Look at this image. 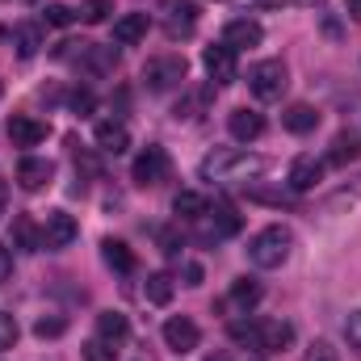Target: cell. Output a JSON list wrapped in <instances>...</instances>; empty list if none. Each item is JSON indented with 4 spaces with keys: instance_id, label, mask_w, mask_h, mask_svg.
<instances>
[{
    "instance_id": "6da1fadb",
    "label": "cell",
    "mask_w": 361,
    "mask_h": 361,
    "mask_svg": "<svg viewBox=\"0 0 361 361\" xmlns=\"http://www.w3.org/2000/svg\"><path fill=\"white\" fill-rule=\"evenodd\" d=\"M265 173V160L261 156H248L240 147H223V152H210L202 160V177L206 180H248V177H261Z\"/></svg>"
},
{
    "instance_id": "7a4b0ae2",
    "label": "cell",
    "mask_w": 361,
    "mask_h": 361,
    "mask_svg": "<svg viewBox=\"0 0 361 361\" xmlns=\"http://www.w3.org/2000/svg\"><path fill=\"white\" fill-rule=\"evenodd\" d=\"M290 248H294L290 227L269 223V227H261V231L248 240V261H252L257 269H281V265L290 261Z\"/></svg>"
},
{
    "instance_id": "3957f363",
    "label": "cell",
    "mask_w": 361,
    "mask_h": 361,
    "mask_svg": "<svg viewBox=\"0 0 361 361\" xmlns=\"http://www.w3.org/2000/svg\"><path fill=\"white\" fill-rule=\"evenodd\" d=\"M185 76H189V68H185V59L180 55H156V59H147L143 63V85L152 92H173L185 85Z\"/></svg>"
},
{
    "instance_id": "277c9868",
    "label": "cell",
    "mask_w": 361,
    "mask_h": 361,
    "mask_svg": "<svg viewBox=\"0 0 361 361\" xmlns=\"http://www.w3.org/2000/svg\"><path fill=\"white\" fill-rule=\"evenodd\" d=\"M286 63L281 59H261L252 72H248V89H252V97L257 101H277L281 92H286Z\"/></svg>"
},
{
    "instance_id": "5b68a950",
    "label": "cell",
    "mask_w": 361,
    "mask_h": 361,
    "mask_svg": "<svg viewBox=\"0 0 361 361\" xmlns=\"http://www.w3.org/2000/svg\"><path fill=\"white\" fill-rule=\"evenodd\" d=\"M202 68H206V76H210L214 85H231V80L240 76V59H235V51H231L227 42L206 47V51H202Z\"/></svg>"
},
{
    "instance_id": "8992f818",
    "label": "cell",
    "mask_w": 361,
    "mask_h": 361,
    "mask_svg": "<svg viewBox=\"0 0 361 361\" xmlns=\"http://www.w3.org/2000/svg\"><path fill=\"white\" fill-rule=\"evenodd\" d=\"M76 235H80V223H76L68 210H51V214H47V223H42V248L59 252V248L76 244Z\"/></svg>"
},
{
    "instance_id": "52a82bcc",
    "label": "cell",
    "mask_w": 361,
    "mask_h": 361,
    "mask_svg": "<svg viewBox=\"0 0 361 361\" xmlns=\"http://www.w3.org/2000/svg\"><path fill=\"white\" fill-rule=\"evenodd\" d=\"M164 345H169L173 353H193V349L202 345V328H197L189 315H173V319L164 324Z\"/></svg>"
},
{
    "instance_id": "ba28073f",
    "label": "cell",
    "mask_w": 361,
    "mask_h": 361,
    "mask_svg": "<svg viewBox=\"0 0 361 361\" xmlns=\"http://www.w3.org/2000/svg\"><path fill=\"white\" fill-rule=\"evenodd\" d=\"M130 177H135V185H160V180L169 177V152L164 147H147L139 160H135V169H130Z\"/></svg>"
},
{
    "instance_id": "9c48e42d",
    "label": "cell",
    "mask_w": 361,
    "mask_h": 361,
    "mask_svg": "<svg viewBox=\"0 0 361 361\" xmlns=\"http://www.w3.org/2000/svg\"><path fill=\"white\" fill-rule=\"evenodd\" d=\"M164 30H169V38H189V34L197 30V4H189V0H169V4H164Z\"/></svg>"
},
{
    "instance_id": "30bf717a",
    "label": "cell",
    "mask_w": 361,
    "mask_h": 361,
    "mask_svg": "<svg viewBox=\"0 0 361 361\" xmlns=\"http://www.w3.org/2000/svg\"><path fill=\"white\" fill-rule=\"evenodd\" d=\"M51 177H55V164H51V160H42V156H25V160L17 164V185H21L25 193L47 189Z\"/></svg>"
},
{
    "instance_id": "8fae6325",
    "label": "cell",
    "mask_w": 361,
    "mask_h": 361,
    "mask_svg": "<svg viewBox=\"0 0 361 361\" xmlns=\"http://www.w3.org/2000/svg\"><path fill=\"white\" fill-rule=\"evenodd\" d=\"M319 180H324V160H315V156H298L290 164V173H286V185L294 193H311Z\"/></svg>"
},
{
    "instance_id": "7c38bea8",
    "label": "cell",
    "mask_w": 361,
    "mask_h": 361,
    "mask_svg": "<svg viewBox=\"0 0 361 361\" xmlns=\"http://www.w3.org/2000/svg\"><path fill=\"white\" fill-rule=\"evenodd\" d=\"M290 345H294V328L290 324H281V319H261L257 324V349L261 353H281Z\"/></svg>"
},
{
    "instance_id": "4fadbf2b",
    "label": "cell",
    "mask_w": 361,
    "mask_h": 361,
    "mask_svg": "<svg viewBox=\"0 0 361 361\" xmlns=\"http://www.w3.org/2000/svg\"><path fill=\"white\" fill-rule=\"evenodd\" d=\"M8 139H13V147H38L47 139V122H38L30 114H13L8 118Z\"/></svg>"
},
{
    "instance_id": "5bb4252c",
    "label": "cell",
    "mask_w": 361,
    "mask_h": 361,
    "mask_svg": "<svg viewBox=\"0 0 361 361\" xmlns=\"http://www.w3.org/2000/svg\"><path fill=\"white\" fill-rule=\"evenodd\" d=\"M147 30H152V17L147 13H122L114 21V42L118 47H135V42L147 38Z\"/></svg>"
},
{
    "instance_id": "9a60e30c",
    "label": "cell",
    "mask_w": 361,
    "mask_h": 361,
    "mask_svg": "<svg viewBox=\"0 0 361 361\" xmlns=\"http://www.w3.org/2000/svg\"><path fill=\"white\" fill-rule=\"evenodd\" d=\"M92 139H97V147H101V152H109V156H122V152L130 147V130H126V122H114V118L97 122Z\"/></svg>"
},
{
    "instance_id": "2e32d148",
    "label": "cell",
    "mask_w": 361,
    "mask_h": 361,
    "mask_svg": "<svg viewBox=\"0 0 361 361\" xmlns=\"http://www.w3.org/2000/svg\"><path fill=\"white\" fill-rule=\"evenodd\" d=\"M261 38H265V30H261L252 17H235V21H227V30H223V42H227L231 51H240V47H261Z\"/></svg>"
},
{
    "instance_id": "e0dca14e",
    "label": "cell",
    "mask_w": 361,
    "mask_h": 361,
    "mask_svg": "<svg viewBox=\"0 0 361 361\" xmlns=\"http://www.w3.org/2000/svg\"><path fill=\"white\" fill-rule=\"evenodd\" d=\"M227 130H231V139H240V143H252V139H261V135H265V118H261L257 109H231V118H227Z\"/></svg>"
},
{
    "instance_id": "ac0fdd59",
    "label": "cell",
    "mask_w": 361,
    "mask_h": 361,
    "mask_svg": "<svg viewBox=\"0 0 361 361\" xmlns=\"http://www.w3.org/2000/svg\"><path fill=\"white\" fill-rule=\"evenodd\" d=\"M281 126H286L290 135H311V130L319 126V109L307 105V101H298V105H290V109L281 114Z\"/></svg>"
},
{
    "instance_id": "d6986e66",
    "label": "cell",
    "mask_w": 361,
    "mask_h": 361,
    "mask_svg": "<svg viewBox=\"0 0 361 361\" xmlns=\"http://www.w3.org/2000/svg\"><path fill=\"white\" fill-rule=\"evenodd\" d=\"M361 160V139L353 130H341L336 139H332V152H328V164H336V169H345V164H353Z\"/></svg>"
},
{
    "instance_id": "ffe728a7",
    "label": "cell",
    "mask_w": 361,
    "mask_h": 361,
    "mask_svg": "<svg viewBox=\"0 0 361 361\" xmlns=\"http://www.w3.org/2000/svg\"><path fill=\"white\" fill-rule=\"evenodd\" d=\"M97 336H101V341H109V345L126 341V336H130L126 315H122V311H101V315H97Z\"/></svg>"
},
{
    "instance_id": "44dd1931",
    "label": "cell",
    "mask_w": 361,
    "mask_h": 361,
    "mask_svg": "<svg viewBox=\"0 0 361 361\" xmlns=\"http://www.w3.org/2000/svg\"><path fill=\"white\" fill-rule=\"evenodd\" d=\"M76 63H80V68H89L92 76H105V72L118 63V55H114L109 47H92V42H85V51L76 55Z\"/></svg>"
},
{
    "instance_id": "7402d4cb",
    "label": "cell",
    "mask_w": 361,
    "mask_h": 361,
    "mask_svg": "<svg viewBox=\"0 0 361 361\" xmlns=\"http://www.w3.org/2000/svg\"><path fill=\"white\" fill-rule=\"evenodd\" d=\"M13 47H17V55H21V59H34V55H38V47H42V25L21 21V25L13 30Z\"/></svg>"
},
{
    "instance_id": "603a6c76",
    "label": "cell",
    "mask_w": 361,
    "mask_h": 361,
    "mask_svg": "<svg viewBox=\"0 0 361 361\" xmlns=\"http://www.w3.org/2000/svg\"><path fill=\"white\" fill-rule=\"evenodd\" d=\"M13 244H17L21 252H38V248H42V227H34L30 214L13 219Z\"/></svg>"
},
{
    "instance_id": "cb8c5ba5",
    "label": "cell",
    "mask_w": 361,
    "mask_h": 361,
    "mask_svg": "<svg viewBox=\"0 0 361 361\" xmlns=\"http://www.w3.org/2000/svg\"><path fill=\"white\" fill-rule=\"evenodd\" d=\"M202 219L210 223L206 231H210L214 240H223V235H235V231H240V214H235V210H227V206H219V210H206Z\"/></svg>"
},
{
    "instance_id": "d4e9b609",
    "label": "cell",
    "mask_w": 361,
    "mask_h": 361,
    "mask_svg": "<svg viewBox=\"0 0 361 361\" xmlns=\"http://www.w3.org/2000/svg\"><path fill=\"white\" fill-rule=\"evenodd\" d=\"M101 257H105V265L118 273H135V252L122 244V240H105L101 244Z\"/></svg>"
},
{
    "instance_id": "484cf974",
    "label": "cell",
    "mask_w": 361,
    "mask_h": 361,
    "mask_svg": "<svg viewBox=\"0 0 361 361\" xmlns=\"http://www.w3.org/2000/svg\"><path fill=\"white\" fill-rule=\"evenodd\" d=\"M257 302H261V286H257L252 277H244V281H235V286H231V298H227V307H235V311H244V315H248Z\"/></svg>"
},
{
    "instance_id": "4316f807",
    "label": "cell",
    "mask_w": 361,
    "mask_h": 361,
    "mask_svg": "<svg viewBox=\"0 0 361 361\" xmlns=\"http://www.w3.org/2000/svg\"><path fill=\"white\" fill-rule=\"evenodd\" d=\"M143 294H147V302L164 307V302L173 298V277H169V273H152V277L143 281Z\"/></svg>"
},
{
    "instance_id": "83f0119b",
    "label": "cell",
    "mask_w": 361,
    "mask_h": 361,
    "mask_svg": "<svg viewBox=\"0 0 361 361\" xmlns=\"http://www.w3.org/2000/svg\"><path fill=\"white\" fill-rule=\"evenodd\" d=\"M173 210H177L180 219H202L210 206H206V197L202 193H193V189H185V193H177V202H173Z\"/></svg>"
},
{
    "instance_id": "f1b7e54d",
    "label": "cell",
    "mask_w": 361,
    "mask_h": 361,
    "mask_svg": "<svg viewBox=\"0 0 361 361\" xmlns=\"http://www.w3.org/2000/svg\"><path fill=\"white\" fill-rule=\"evenodd\" d=\"M257 324H261V319H235V324H231V341L257 349Z\"/></svg>"
},
{
    "instance_id": "f546056e",
    "label": "cell",
    "mask_w": 361,
    "mask_h": 361,
    "mask_svg": "<svg viewBox=\"0 0 361 361\" xmlns=\"http://www.w3.org/2000/svg\"><path fill=\"white\" fill-rule=\"evenodd\" d=\"M109 8H114V0H85V4H80V17H85L89 25H97V21L109 17Z\"/></svg>"
},
{
    "instance_id": "4dcf8cb0",
    "label": "cell",
    "mask_w": 361,
    "mask_h": 361,
    "mask_svg": "<svg viewBox=\"0 0 361 361\" xmlns=\"http://www.w3.org/2000/svg\"><path fill=\"white\" fill-rule=\"evenodd\" d=\"M85 361H118V349H114L109 341H101V336H97V341L85 345Z\"/></svg>"
},
{
    "instance_id": "1f68e13d",
    "label": "cell",
    "mask_w": 361,
    "mask_h": 361,
    "mask_svg": "<svg viewBox=\"0 0 361 361\" xmlns=\"http://www.w3.org/2000/svg\"><path fill=\"white\" fill-rule=\"evenodd\" d=\"M42 21H47V25H59V30H63V25H72V21H76V13H72L68 4H47Z\"/></svg>"
},
{
    "instance_id": "d6a6232c",
    "label": "cell",
    "mask_w": 361,
    "mask_h": 361,
    "mask_svg": "<svg viewBox=\"0 0 361 361\" xmlns=\"http://www.w3.org/2000/svg\"><path fill=\"white\" fill-rule=\"evenodd\" d=\"M345 341H349V349L361 357V311H353V315L345 319Z\"/></svg>"
},
{
    "instance_id": "836d02e7",
    "label": "cell",
    "mask_w": 361,
    "mask_h": 361,
    "mask_svg": "<svg viewBox=\"0 0 361 361\" xmlns=\"http://www.w3.org/2000/svg\"><path fill=\"white\" fill-rule=\"evenodd\" d=\"M13 345H17V319L0 311V353H4V349H13Z\"/></svg>"
},
{
    "instance_id": "e575fe53",
    "label": "cell",
    "mask_w": 361,
    "mask_h": 361,
    "mask_svg": "<svg viewBox=\"0 0 361 361\" xmlns=\"http://www.w3.org/2000/svg\"><path fill=\"white\" fill-rule=\"evenodd\" d=\"M34 332H38V336L47 341V336H63V332H68V324H63V319H55V315H51V319L42 315V319L34 324Z\"/></svg>"
},
{
    "instance_id": "d590c367",
    "label": "cell",
    "mask_w": 361,
    "mask_h": 361,
    "mask_svg": "<svg viewBox=\"0 0 361 361\" xmlns=\"http://www.w3.org/2000/svg\"><path fill=\"white\" fill-rule=\"evenodd\" d=\"M302 361H341V357H336V349H332L328 341H315V345L302 353Z\"/></svg>"
},
{
    "instance_id": "8d00e7d4",
    "label": "cell",
    "mask_w": 361,
    "mask_h": 361,
    "mask_svg": "<svg viewBox=\"0 0 361 361\" xmlns=\"http://www.w3.org/2000/svg\"><path fill=\"white\" fill-rule=\"evenodd\" d=\"M160 248H164V257H177V252H180L177 231H160Z\"/></svg>"
},
{
    "instance_id": "74e56055",
    "label": "cell",
    "mask_w": 361,
    "mask_h": 361,
    "mask_svg": "<svg viewBox=\"0 0 361 361\" xmlns=\"http://www.w3.org/2000/svg\"><path fill=\"white\" fill-rule=\"evenodd\" d=\"M72 109L76 114H92V92H76L72 97Z\"/></svg>"
},
{
    "instance_id": "f35d334b",
    "label": "cell",
    "mask_w": 361,
    "mask_h": 361,
    "mask_svg": "<svg viewBox=\"0 0 361 361\" xmlns=\"http://www.w3.org/2000/svg\"><path fill=\"white\" fill-rule=\"evenodd\" d=\"M8 273H13V252L0 244V281H8Z\"/></svg>"
},
{
    "instance_id": "ab89813d",
    "label": "cell",
    "mask_w": 361,
    "mask_h": 361,
    "mask_svg": "<svg viewBox=\"0 0 361 361\" xmlns=\"http://www.w3.org/2000/svg\"><path fill=\"white\" fill-rule=\"evenodd\" d=\"M185 277H189V286H197L202 281V265H185Z\"/></svg>"
},
{
    "instance_id": "60d3db41",
    "label": "cell",
    "mask_w": 361,
    "mask_h": 361,
    "mask_svg": "<svg viewBox=\"0 0 361 361\" xmlns=\"http://www.w3.org/2000/svg\"><path fill=\"white\" fill-rule=\"evenodd\" d=\"M345 8H349V17H353V21H361V0H345Z\"/></svg>"
},
{
    "instance_id": "b9f144b4",
    "label": "cell",
    "mask_w": 361,
    "mask_h": 361,
    "mask_svg": "<svg viewBox=\"0 0 361 361\" xmlns=\"http://www.w3.org/2000/svg\"><path fill=\"white\" fill-rule=\"evenodd\" d=\"M4 206H8V185L0 180V219H4Z\"/></svg>"
},
{
    "instance_id": "7bdbcfd3",
    "label": "cell",
    "mask_w": 361,
    "mask_h": 361,
    "mask_svg": "<svg viewBox=\"0 0 361 361\" xmlns=\"http://www.w3.org/2000/svg\"><path fill=\"white\" fill-rule=\"evenodd\" d=\"M210 361H223V357H210Z\"/></svg>"
}]
</instances>
